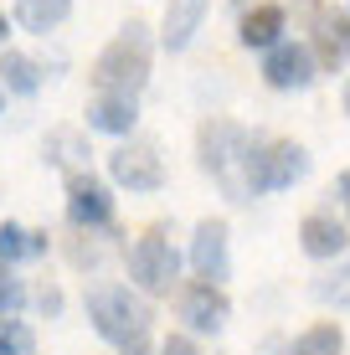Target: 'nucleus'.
<instances>
[{
    "label": "nucleus",
    "instance_id": "obj_23",
    "mask_svg": "<svg viewBox=\"0 0 350 355\" xmlns=\"http://www.w3.org/2000/svg\"><path fill=\"white\" fill-rule=\"evenodd\" d=\"M21 304H26V288H21V278L0 273V320H16Z\"/></svg>",
    "mask_w": 350,
    "mask_h": 355
},
{
    "label": "nucleus",
    "instance_id": "obj_3",
    "mask_svg": "<svg viewBox=\"0 0 350 355\" xmlns=\"http://www.w3.org/2000/svg\"><path fill=\"white\" fill-rule=\"evenodd\" d=\"M150 26L144 21H129L124 31L98 52L93 62V88L98 93H119V98H139L144 83H150Z\"/></svg>",
    "mask_w": 350,
    "mask_h": 355
},
{
    "label": "nucleus",
    "instance_id": "obj_16",
    "mask_svg": "<svg viewBox=\"0 0 350 355\" xmlns=\"http://www.w3.org/2000/svg\"><path fill=\"white\" fill-rule=\"evenodd\" d=\"M88 139H82V134L78 129H52V134H46V160H52V165H62L67 170V180L72 175H88Z\"/></svg>",
    "mask_w": 350,
    "mask_h": 355
},
{
    "label": "nucleus",
    "instance_id": "obj_20",
    "mask_svg": "<svg viewBox=\"0 0 350 355\" xmlns=\"http://www.w3.org/2000/svg\"><path fill=\"white\" fill-rule=\"evenodd\" d=\"M67 10H72V0H16V21H21L26 31H52V26H62Z\"/></svg>",
    "mask_w": 350,
    "mask_h": 355
},
{
    "label": "nucleus",
    "instance_id": "obj_26",
    "mask_svg": "<svg viewBox=\"0 0 350 355\" xmlns=\"http://www.w3.org/2000/svg\"><path fill=\"white\" fill-rule=\"evenodd\" d=\"M335 196H340V206H345V222H350V170L340 180H335Z\"/></svg>",
    "mask_w": 350,
    "mask_h": 355
},
{
    "label": "nucleus",
    "instance_id": "obj_11",
    "mask_svg": "<svg viewBox=\"0 0 350 355\" xmlns=\"http://www.w3.org/2000/svg\"><path fill=\"white\" fill-rule=\"evenodd\" d=\"M309 52L320 57V67L350 62V10H330V6L309 10Z\"/></svg>",
    "mask_w": 350,
    "mask_h": 355
},
{
    "label": "nucleus",
    "instance_id": "obj_27",
    "mask_svg": "<svg viewBox=\"0 0 350 355\" xmlns=\"http://www.w3.org/2000/svg\"><path fill=\"white\" fill-rule=\"evenodd\" d=\"M340 108L350 114V78H345V88H340Z\"/></svg>",
    "mask_w": 350,
    "mask_h": 355
},
{
    "label": "nucleus",
    "instance_id": "obj_13",
    "mask_svg": "<svg viewBox=\"0 0 350 355\" xmlns=\"http://www.w3.org/2000/svg\"><path fill=\"white\" fill-rule=\"evenodd\" d=\"M283 31H288V10L273 6V0H258V6L237 21V42H243L247 52H273L279 42H288Z\"/></svg>",
    "mask_w": 350,
    "mask_h": 355
},
{
    "label": "nucleus",
    "instance_id": "obj_10",
    "mask_svg": "<svg viewBox=\"0 0 350 355\" xmlns=\"http://www.w3.org/2000/svg\"><path fill=\"white\" fill-rule=\"evenodd\" d=\"M67 222L78 232H98V227L114 222V191H108L93 170L67 180Z\"/></svg>",
    "mask_w": 350,
    "mask_h": 355
},
{
    "label": "nucleus",
    "instance_id": "obj_19",
    "mask_svg": "<svg viewBox=\"0 0 350 355\" xmlns=\"http://www.w3.org/2000/svg\"><path fill=\"white\" fill-rule=\"evenodd\" d=\"M340 345H345L340 324H335V320H320V324H309L294 345H283V355H340Z\"/></svg>",
    "mask_w": 350,
    "mask_h": 355
},
{
    "label": "nucleus",
    "instance_id": "obj_7",
    "mask_svg": "<svg viewBox=\"0 0 350 355\" xmlns=\"http://www.w3.org/2000/svg\"><path fill=\"white\" fill-rule=\"evenodd\" d=\"M186 263L191 273L201 278V284H227V273H232V232H227L222 216H207V222H196L191 232V248H186Z\"/></svg>",
    "mask_w": 350,
    "mask_h": 355
},
{
    "label": "nucleus",
    "instance_id": "obj_5",
    "mask_svg": "<svg viewBox=\"0 0 350 355\" xmlns=\"http://www.w3.org/2000/svg\"><path fill=\"white\" fill-rule=\"evenodd\" d=\"M175 284H180V252L170 242V227L155 222L134 248H129V288H139V293H170Z\"/></svg>",
    "mask_w": 350,
    "mask_h": 355
},
{
    "label": "nucleus",
    "instance_id": "obj_21",
    "mask_svg": "<svg viewBox=\"0 0 350 355\" xmlns=\"http://www.w3.org/2000/svg\"><path fill=\"white\" fill-rule=\"evenodd\" d=\"M315 299L335 304V309H350V258L335 268L330 278H320V284H315Z\"/></svg>",
    "mask_w": 350,
    "mask_h": 355
},
{
    "label": "nucleus",
    "instance_id": "obj_29",
    "mask_svg": "<svg viewBox=\"0 0 350 355\" xmlns=\"http://www.w3.org/2000/svg\"><path fill=\"white\" fill-rule=\"evenodd\" d=\"M0 36H6V16H0Z\"/></svg>",
    "mask_w": 350,
    "mask_h": 355
},
{
    "label": "nucleus",
    "instance_id": "obj_9",
    "mask_svg": "<svg viewBox=\"0 0 350 355\" xmlns=\"http://www.w3.org/2000/svg\"><path fill=\"white\" fill-rule=\"evenodd\" d=\"M180 320H186L191 335H222L227 314H232V299H227V288L216 284H201V278H191L186 288H180Z\"/></svg>",
    "mask_w": 350,
    "mask_h": 355
},
{
    "label": "nucleus",
    "instance_id": "obj_8",
    "mask_svg": "<svg viewBox=\"0 0 350 355\" xmlns=\"http://www.w3.org/2000/svg\"><path fill=\"white\" fill-rule=\"evenodd\" d=\"M320 57L309 52V42H279L273 52H263V83L268 88H279V93H304V88H315V78H320Z\"/></svg>",
    "mask_w": 350,
    "mask_h": 355
},
{
    "label": "nucleus",
    "instance_id": "obj_24",
    "mask_svg": "<svg viewBox=\"0 0 350 355\" xmlns=\"http://www.w3.org/2000/svg\"><path fill=\"white\" fill-rule=\"evenodd\" d=\"M160 355H207L196 345V335H165L160 340Z\"/></svg>",
    "mask_w": 350,
    "mask_h": 355
},
{
    "label": "nucleus",
    "instance_id": "obj_28",
    "mask_svg": "<svg viewBox=\"0 0 350 355\" xmlns=\"http://www.w3.org/2000/svg\"><path fill=\"white\" fill-rule=\"evenodd\" d=\"M237 6H258V0H237Z\"/></svg>",
    "mask_w": 350,
    "mask_h": 355
},
{
    "label": "nucleus",
    "instance_id": "obj_22",
    "mask_svg": "<svg viewBox=\"0 0 350 355\" xmlns=\"http://www.w3.org/2000/svg\"><path fill=\"white\" fill-rule=\"evenodd\" d=\"M0 355H36V335L21 320H0Z\"/></svg>",
    "mask_w": 350,
    "mask_h": 355
},
{
    "label": "nucleus",
    "instance_id": "obj_2",
    "mask_svg": "<svg viewBox=\"0 0 350 355\" xmlns=\"http://www.w3.org/2000/svg\"><path fill=\"white\" fill-rule=\"evenodd\" d=\"M252 139H258V134L247 124H237V119H227V114L201 119V129H196V165L227 191V201H252L247 196V150H252Z\"/></svg>",
    "mask_w": 350,
    "mask_h": 355
},
{
    "label": "nucleus",
    "instance_id": "obj_25",
    "mask_svg": "<svg viewBox=\"0 0 350 355\" xmlns=\"http://www.w3.org/2000/svg\"><path fill=\"white\" fill-rule=\"evenodd\" d=\"M36 309H42V314H62V293H57V288H42V293H36Z\"/></svg>",
    "mask_w": 350,
    "mask_h": 355
},
{
    "label": "nucleus",
    "instance_id": "obj_4",
    "mask_svg": "<svg viewBox=\"0 0 350 355\" xmlns=\"http://www.w3.org/2000/svg\"><path fill=\"white\" fill-rule=\"evenodd\" d=\"M309 175V150L294 139H273V134H258L247 150V196H273L288 191L294 180Z\"/></svg>",
    "mask_w": 350,
    "mask_h": 355
},
{
    "label": "nucleus",
    "instance_id": "obj_18",
    "mask_svg": "<svg viewBox=\"0 0 350 355\" xmlns=\"http://www.w3.org/2000/svg\"><path fill=\"white\" fill-rule=\"evenodd\" d=\"M0 83H6L10 93L31 98L36 88H42V62L26 57V52H6V57H0Z\"/></svg>",
    "mask_w": 350,
    "mask_h": 355
},
{
    "label": "nucleus",
    "instance_id": "obj_17",
    "mask_svg": "<svg viewBox=\"0 0 350 355\" xmlns=\"http://www.w3.org/2000/svg\"><path fill=\"white\" fill-rule=\"evenodd\" d=\"M42 252H46V232H26L21 222H0V263L42 258Z\"/></svg>",
    "mask_w": 350,
    "mask_h": 355
},
{
    "label": "nucleus",
    "instance_id": "obj_6",
    "mask_svg": "<svg viewBox=\"0 0 350 355\" xmlns=\"http://www.w3.org/2000/svg\"><path fill=\"white\" fill-rule=\"evenodd\" d=\"M108 175H114V186L124 191H160L165 186V160H160V144L155 139H124L114 155H108Z\"/></svg>",
    "mask_w": 350,
    "mask_h": 355
},
{
    "label": "nucleus",
    "instance_id": "obj_12",
    "mask_svg": "<svg viewBox=\"0 0 350 355\" xmlns=\"http://www.w3.org/2000/svg\"><path fill=\"white\" fill-rule=\"evenodd\" d=\"M299 248H304V258L315 263H335L350 252V222H340L335 211H309L304 222H299Z\"/></svg>",
    "mask_w": 350,
    "mask_h": 355
},
{
    "label": "nucleus",
    "instance_id": "obj_1",
    "mask_svg": "<svg viewBox=\"0 0 350 355\" xmlns=\"http://www.w3.org/2000/svg\"><path fill=\"white\" fill-rule=\"evenodd\" d=\"M82 304H88L93 329H98L119 355H150V345H155V309H150V299H144L139 288L98 284V288H88Z\"/></svg>",
    "mask_w": 350,
    "mask_h": 355
},
{
    "label": "nucleus",
    "instance_id": "obj_15",
    "mask_svg": "<svg viewBox=\"0 0 350 355\" xmlns=\"http://www.w3.org/2000/svg\"><path fill=\"white\" fill-rule=\"evenodd\" d=\"M201 21H207V0H165L160 46H165V52H186V46L196 42Z\"/></svg>",
    "mask_w": 350,
    "mask_h": 355
},
{
    "label": "nucleus",
    "instance_id": "obj_14",
    "mask_svg": "<svg viewBox=\"0 0 350 355\" xmlns=\"http://www.w3.org/2000/svg\"><path fill=\"white\" fill-rule=\"evenodd\" d=\"M88 129L98 134H114V139H129L139 124V98H119V93H93L88 98Z\"/></svg>",
    "mask_w": 350,
    "mask_h": 355
}]
</instances>
